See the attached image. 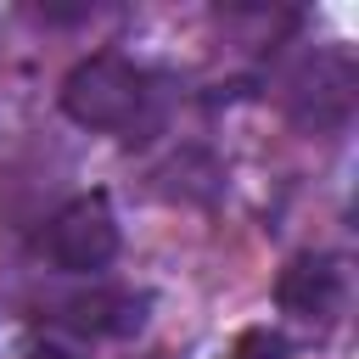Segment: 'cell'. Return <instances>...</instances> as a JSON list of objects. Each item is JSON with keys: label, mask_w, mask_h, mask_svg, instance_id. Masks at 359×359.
I'll list each match as a JSON object with an SVG mask.
<instances>
[{"label": "cell", "mask_w": 359, "mask_h": 359, "mask_svg": "<svg viewBox=\"0 0 359 359\" xmlns=\"http://www.w3.org/2000/svg\"><path fill=\"white\" fill-rule=\"evenodd\" d=\"M230 359H292V348H286V337H280V331L252 325V331H241V337H236Z\"/></svg>", "instance_id": "5b68a950"}, {"label": "cell", "mask_w": 359, "mask_h": 359, "mask_svg": "<svg viewBox=\"0 0 359 359\" xmlns=\"http://www.w3.org/2000/svg\"><path fill=\"white\" fill-rule=\"evenodd\" d=\"M275 297H280V309L309 314V320H314V314H331V309L342 303V269H337L331 258L303 252V258H292V264L280 269Z\"/></svg>", "instance_id": "3957f363"}, {"label": "cell", "mask_w": 359, "mask_h": 359, "mask_svg": "<svg viewBox=\"0 0 359 359\" xmlns=\"http://www.w3.org/2000/svg\"><path fill=\"white\" fill-rule=\"evenodd\" d=\"M45 258L67 275H95L118 258V219H112V202L101 191L90 196H73L50 224H45Z\"/></svg>", "instance_id": "7a4b0ae2"}, {"label": "cell", "mask_w": 359, "mask_h": 359, "mask_svg": "<svg viewBox=\"0 0 359 359\" xmlns=\"http://www.w3.org/2000/svg\"><path fill=\"white\" fill-rule=\"evenodd\" d=\"M151 73L135 67L118 50H101L90 62H79L62 84V112L84 129H107V135H135L151 123Z\"/></svg>", "instance_id": "6da1fadb"}, {"label": "cell", "mask_w": 359, "mask_h": 359, "mask_svg": "<svg viewBox=\"0 0 359 359\" xmlns=\"http://www.w3.org/2000/svg\"><path fill=\"white\" fill-rule=\"evenodd\" d=\"M146 297H129V292H112V297H84V303H73V325H84V331H107V337H123V331H135L146 314Z\"/></svg>", "instance_id": "277c9868"}, {"label": "cell", "mask_w": 359, "mask_h": 359, "mask_svg": "<svg viewBox=\"0 0 359 359\" xmlns=\"http://www.w3.org/2000/svg\"><path fill=\"white\" fill-rule=\"evenodd\" d=\"M34 359H67V353H62V348H39Z\"/></svg>", "instance_id": "8992f818"}]
</instances>
